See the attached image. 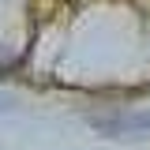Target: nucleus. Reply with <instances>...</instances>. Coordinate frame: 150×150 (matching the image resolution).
Wrapping results in <instances>:
<instances>
[]
</instances>
